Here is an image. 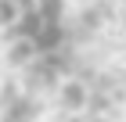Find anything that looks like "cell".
I'll return each instance as SVG.
<instances>
[{"mask_svg": "<svg viewBox=\"0 0 126 122\" xmlns=\"http://www.w3.org/2000/svg\"><path fill=\"white\" fill-rule=\"evenodd\" d=\"M7 43L25 68L54 72L68 54V14L61 0H18L7 14Z\"/></svg>", "mask_w": 126, "mask_h": 122, "instance_id": "cell-1", "label": "cell"}]
</instances>
